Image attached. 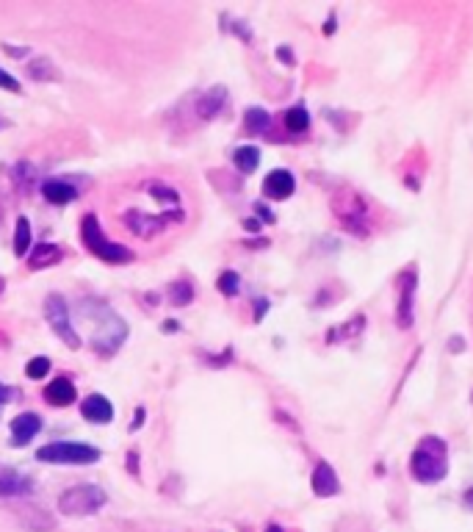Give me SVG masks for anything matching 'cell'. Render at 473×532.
I'll list each match as a JSON object with an SVG mask.
<instances>
[{
	"instance_id": "cell-16",
	"label": "cell",
	"mask_w": 473,
	"mask_h": 532,
	"mask_svg": "<svg viewBox=\"0 0 473 532\" xmlns=\"http://www.w3.org/2000/svg\"><path fill=\"white\" fill-rule=\"evenodd\" d=\"M42 195L50 200V202H56V205H66V202H72V200L78 197L75 186H69V183H64V180H47V183L42 186Z\"/></svg>"
},
{
	"instance_id": "cell-27",
	"label": "cell",
	"mask_w": 473,
	"mask_h": 532,
	"mask_svg": "<svg viewBox=\"0 0 473 532\" xmlns=\"http://www.w3.org/2000/svg\"><path fill=\"white\" fill-rule=\"evenodd\" d=\"M0 86L3 89H8V92H20V83H17V78H11L6 69H0Z\"/></svg>"
},
{
	"instance_id": "cell-6",
	"label": "cell",
	"mask_w": 473,
	"mask_h": 532,
	"mask_svg": "<svg viewBox=\"0 0 473 532\" xmlns=\"http://www.w3.org/2000/svg\"><path fill=\"white\" fill-rule=\"evenodd\" d=\"M45 319L50 322V328L59 332V338L69 349H81V338H78V332H75L72 322H69L66 299L62 294H50V297L45 299Z\"/></svg>"
},
{
	"instance_id": "cell-17",
	"label": "cell",
	"mask_w": 473,
	"mask_h": 532,
	"mask_svg": "<svg viewBox=\"0 0 473 532\" xmlns=\"http://www.w3.org/2000/svg\"><path fill=\"white\" fill-rule=\"evenodd\" d=\"M62 261V250L59 244H39L31 255V269H45V266H53Z\"/></svg>"
},
{
	"instance_id": "cell-26",
	"label": "cell",
	"mask_w": 473,
	"mask_h": 532,
	"mask_svg": "<svg viewBox=\"0 0 473 532\" xmlns=\"http://www.w3.org/2000/svg\"><path fill=\"white\" fill-rule=\"evenodd\" d=\"M150 192H153V197H160L163 202H177L180 200V195L175 189H166V186H153Z\"/></svg>"
},
{
	"instance_id": "cell-7",
	"label": "cell",
	"mask_w": 473,
	"mask_h": 532,
	"mask_svg": "<svg viewBox=\"0 0 473 532\" xmlns=\"http://www.w3.org/2000/svg\"><path fill=\"white\" fill-rule=\"evenodd\" d=\"M180 219H183L180 211H169V214H158V216L144 214V211H127L125 214V225L136 233V236H141V238H153V236L163 231L166 225L180 222Z\"/></svg>"
},
{
	"instance_id": "cell-19",
	"label": "cell",
	"mask_w": 473,
	"mask_h": 532,
	"mask_svg": "<svg viewBox=\"0 0 473 532\" xmlns=\"http://www.w3.org/2000/svg\"><path fill=\"white\" fill-rule=\"evenodd\" d=\"M28 250H31V222L25 216H20L17 228H14V255L23 258V255H28Z\"/></svg>"
},
{
	"instance_id": "cell-37",
	"label": "cell",
	"mask_w": 473,
	"mask_h": 532,
	"mask_svg": "<svg viewBox=\"0 0 473 532\" xmlns=\"http://www.w3.org/2000/svg\"><path fill=\"white\" fill-rule=\"evenodd\" d=\"M335 31V17H329V23H327V33Z\"/></svg>"
},
{
	"instance_id": "cell-12",
	"label": "cell",
	"mask_w": 473,
	"mask_h": 532,
	"mask_svg": "<svg viewBox=\"0 0 473 532\" xmlns=\"http://www.w3.org/2000/svg\"><path fill=\"white\" fill-rule=\"evenodd\" d=\"M33 482L28 477L11 471V468H0V497H20V494H31Z\"/></svg>"
},
{
	"instance_id": "cell-25",
	"label": "cell",
	"mask_w": 473,
	"mask_h": 532,
	"mask_svg": "<svg viewBox=\"0 0 473 532\" xmlns=\"http://www.w3.org/2000/svg\"><path fill=\"white\" fill-rule=\"evenodd\" d=\"M191 297H194L191 283H175V286H172V302H175V305H189Z\"/></svg>"
},
{
	"instance_id": "cell-18",
	"label": "cell",
	"mask_w": 473,
	"mask_h": 532,
	"mask_svg": "<svg viewBox=\"0 0 473 532\" xmlns=\"http://www.w3.org/2000/svg\"><path fill=\"white\" fill-rule=\"evenodd\" d=\"M233 161H235V166H238L244 175H250V172H255L257 164H260V150L252 147V144H244V147H238V150L233 153Z\"/></svg>"
},
{
	"instance_id": "cell-30",
	"label": "cell",
	"mask_w": 473,
	"mask_h": 532,
	"mask_svg": "<svg viewBox=\"0 0 473 532\" xmlns=\"http://www.w3.org/2000/svg\"><path fill=\"white\" fill-rule=\"evenodd\" d=\"M136 463H139V455H127V468H130L133 474L139 471V466H136Z\"/></svg>"
},
{
	"instance_id": "cell-5",
	"label": "cell",
	"mask_w": 473,
	"mask_h": 532,
	"mask_svg": "<svg viewBox=\"0 0 473 532\" xmlns=\"http://www.w3.org/2000/svg\"><path fill=\"white\" fill-rule=\"evenodd\" d=\"M36 461H47V463H95L100 461V452L89 444L81 441H56L47 444L36 452Z\"/></svg>"
},
{
	"instance_id": "cell-31",
	"label": "cell",
	"mask_w": 473,
	"mask_h": 532,
	"mask_svg": "<svg viewBox=\"0 0 473 532\" xmlns=\"http://www.w3.org/2000/svg\"><path fill=\"white\" fill-rule=\"evenodd\" d=\"M269 308V302H263V299H257V316L255 319H263V311Z\"/></svg>"
},
{
	"instance_id": "cell-29",
	"label": "cell",
	"mask_w": 473,
	"mask_h": 532,
	"mask_svg": "<svg viewBox=\"0 0 473 532\" xmlns=\"http://www.w3.org/2000/svg\"><path fill=\"white\" fill-rule=\"evenodd\" d=\"M3 402H11V388L0 383V405H3Z\"/></svg>"
},
{
	"instance_id": "cell-15",
	"label": "cell",
	"mask_w": 473,
	"mask_h": 532,
	"mask_svg": "<svg viewBox=\"0 0 473 532\" xmlns=\"http://www.w3.org/2000/svg\"><path fill=\"white\" fill-rule=\"evenodd\" d=\"M402 286V299H399V328L412 325V302H415V272H407Z\"/></svg>"
},
{
	"instance_id": "cell-8",
	"label": "cell",
	"mask_w": 473,
	"mask_h": 532,
	"mask_svg": "<svg viewBox=\"0 0 473 532\" xmlns=\"http://www.w3.org/2000/svg\"><path fill=\"white\" fill-rule=\"evenodd\" d=\"M293 189H296V180H293V175L288 169H271L266 175V180H263V195L271 200L291 197Z\"/></svg>"
},
{
	"instance_id": "cell-33",
	"label": "cell",
	"mask_w": 473,
	"mask_h": 532,
	"mask_svg": "<svg viewBox=\"0 0 473 532\" xmlns=\"http://www.w3.org/2000/svg\"><path fill=\"white\" fill-rule=\"evenodd\" d=\"M277 56H280L283 62H291V59H293V56H291V50H285V47H280V50H277Z\"/></svg>"
},
{
	"instance_id": "cell-35",
	"label": "cell",
	"mask_w": 473,
	"mask_h": 532,
	"mask_svg": "<svg viewBox=\"0 0 473 532\" xmlns=\"http://www.w3.org/2000/svg\"><path fill=\"white\" fill-rule=\"evenodd\" d=\"M177 328H180V325H177V322H172V319L163 325V330H177Z\"/></svg>"
},
{
	"instance_id": "cell-28",
	"label": "cell",
	"mask_w": 473,
	"mask_h": 532,
	"mask_svg": "<svg viewBox=\"0 0 473 532\" xmlns=\"http://www.w3.org/2000/svg\"><path fill=\"white\" fill-rule=\"evenodd\" d=\"M141 422H144V407H139V410H136V422L130 424V430H139V427H141Z\"/></svg>"
},
{
	"instance_id": "cell-21",
	"label": "cell",
	"mask_w": 473,
	"mask_h": 532,
	"mask_svg": "<svg viewBox=\"0 0 473 532\" xmlns=\"http://www.w3.org/2000/svg\"><path fill=\"white\" fill-rule=\"evenodd\" d=\"M244 125H247L250 133H266L269 125H271V117H269V111H263V108H250L247 117H244Z\"/></svg>"
},
{
	"instance_id": "cell-9",
	"label": "cell",
	"mask_w": 473,
	"mask_h": 532,
	"mask_svg": "<svg viewBox=\"0 0 473 532\" xmlns=\"http://www.w3.org/2000/svg\"><path fill=\"white\" fill-rule=\"evenodd\" d=\"M313 491L315 497H335L341 491V480L335 474V468L329 463H318L313 471Z\"/></svg>"
},
{
	"instance_id": "cell-23",
	"label": "cell",
	"mask_w": 473,
	"mask_h": 532,
	"mask_svg": "<svg viewBox=\"0 0 473 532\" xmlns=\"http://www.w3.org/2000/svg\"><path fill=\"white\" fill-rule=\"evenodd\" d=\"M238 289H241V280H238L235 272H224V274L219 277V291L224 294V297H235Z\"/></svg>"
},
{
	"instance_id": "cell-14",
	"label": "cell",
	"mask_w": 473,
	"mask_h": 532,
	"mask_svg": "<svg viewBox=\"0 0 473 532\" xmlns=\"http://www.w3.org/2000/svg\"><path fill=\"white\" fill-rule=\"evenodd\" d=\"M45 397H47V402H50V405H56V407H66V405H72V402L78 399V391H75L72 380H66V377H56V380L47 386Z\"/></svg>"
},
{
	"instance_id": "cell-32",
	"label": "cell",
	"mask_w": 473,
	"mask_h": 532,
	"mask_svg": "<svg viewBox=\"0 0 473 532\" xmlns=\"http://www.w3.org/2000/svg\"><path fill=\"white\" fill-rule=\"evenodd\" d=\"M257 214H260V216H266V219H269V222H271V219H274V216H271V211H269V208H263V205H257Z\"/></svg>"
},
{
	"instance_id": "cell-4",
	"label": "cell",
	"mask_w": 473,
	"mask_h": 532,
	"mask_svg": "<svg viewBox=\"0 0 473 532\" xmlns=\"http://www.w3.org/2000/svg\"><path fill=\"white\" fill-rule=\"evenodd\" d=\"M108 502L105 491L97 485H75L69 491H64L59 497V510L64 516H89L97 513L103 504Z\"/></svg>"
},
{
	"instance_id": "cell-20",
	"label": "cell",
	"mask_w": 473,
	"mask_h": 532,
	"mask_svg": "<svg viewBox=\"0 0 473 532\" xmlns=\"http://www.w3.org/2000/svg\"><path fill=\"white\" fill-rule=\"evenodd\" d=\"M285 125H288V131L305 133L310 128V114H308V108H305V105L288 108V111H285Z\"/></svg>"
},
{
	"instance_id": "cell-36",
	"label": "cell",
	"mask_w": 473,
	"mask_h": 532,
	"mask_svg": "<svg viewBox=\"0 0 473 532\" xmlns=\"http://www.w3.org/2000/svg\"><path fill=\"white\" fill-rule=\"evenodd\" d=\"M465 504L473 510V491H468V494H465Z\"/></svg>"
},
{
	"instance_id": "cell-10",
	"label": "cell",
	"mask_w": 473,
	"mask_h": 532,
	"mask_svg": "<svg viewBox=\"0 0 473 532\" xmlns=\"http://www.w3.org/2000/svg\"><path fill=\"white\" fill-rule=\"evenodd\" d=\"M81 413H83L89 422H95V424H105V422L114 419V405L103 397V394H92V397L83 399Z\"/></svg>"
},
{
	"instance_id": "cell-13",
	"label": "cell",
	"mask_w": 473,
	"mask_h": 532,
	"mask_svg": "<svg viewBox=\"0 0 473 532\" xmlns=\"http://www.w3.org/2000/svg\"><path fill=\"white\" fill-rule=\"evenodd\" d=\"M224 103H227V89L224 86H214V89H208L202 98L197 100V114L202 120H214L224 108Z\"/></svg>"
},
{
	"instance_id": "cell-34",
	"label": "cell",
	"mask_w": 473,
	"mask_h": 532,
	"mask_svg": "<svg viewBox=\"0 0 473 532\" xmlns=\"http://www.w3.org/2000/svg\"><path fill=\"white\" fill-rule=\"evenodd\" d=\"M260 228V222L257 219H247V231H257Z\"/></svg>"
},
{
	"instance_id": "cell-24",
	"label": "cell",
	"mask_w": 473,
	"mask_h": 532,
	"mask_svg": "<svg viewBox=\"0 0 473 532\" xmlns=\"http://www.w3.org/2000/svg\"><path fill=\"white\" fill-rule=\"evenodd\" d=\"M28 377L31 380H42V377H47V371H50V361L42 355V358H33V361H28Z\"/></svg>"
},
{
	"instance_id": "cell-2",
	"label": "cell",
	"mask_w": 473,
	"mask_h": 532,
	"mask_svg": "<svg viewBox=\"0 0 473 532\" xmlns=\"http://www.w3.org/2000/svg\"><path fill=\"white\" fill-rule=\"evenodd\" d=\"M81 236H83L86 250H89L92 255H97L100 261H105V264H127V261H133V253H130L127 247H122V244H117V241H111V238L103 236L95 214H86V216H83V222H81Z\"/></svg>"
},
{
	"instance_id": "cell-22",
	"label": "cell",
	"mask_w": 473,
	"mask_h": 532,
	"mask_svg": "<svg viewBox=\"0 0 473 532\" xmlns=\"http://www.w3.org/2000/svg\"><path fill=\"white\" fill-rule=\"evenodd\" d=\"M28 72H31V78H36V81H59V72L53 69V64L47 59H33L31 64H28Z\"/></svg>"
},
{
	"instance_id": "cell-11",
	"label": "cell",
	"mask_w": 473,
	"mask_h": 532,
	"mask_svg": "<svg viewBox=\"0 0 473 532\" xmlns=\"http://www.w3.org/2000/svg\"><path fill=\"white\" fill-rule=\"evenodd\" d=\"M39 430H42V419H39L36 413H20V416L11 422V441H14V446H23V444L31 441Z\"/></svg>"
},
{
	"instance_id": "cell-1",
	"label": "cell",
	"mask_w": 473,
	"mask_h": 532,
	"mask_svg": "<svg viewBox=\"0 0 473 532\" xmlns=\"http://www.w3.org/2000/svg\"><path fill=\"white\" fill-rule=\"evenodd\" d=\"M412 477L424 485H435L448 474V449L438 435H426L410 458Z\"/></svg>"
},
{
	"instance_id": "cell-3",
	"label": "cell",
	"mask_w": 473,
	"mask_h": 532,
	"mask_svg": "<svg viewBox=\"0 0 473 532\" xmlns=\"http://www.w3.org/2000/svg\"><path fill=\"white\" fill-rule=\"evenodd\" d=\"M127 335V325L122 316H117L114 311H108V308H103V313H100V322L95 325V335H92V349L95 352H100V355H111V352H117L119 347H122V341H125Z\"/></svg>"
},
{
	"instance_id": "cell-38",
	"label": "cell",
	"mask_w": 473,
	"mask_h": 532,
	"mask_svg": "<svg viewBox=\"0 0 473 532\" xmlns=\"http://www.w3.org/2000/svg\"><path fill=\"white\" fill-rule=\"evenodd\" d=\"M266 532H283V527H277V524H271V527H269V530H266Z\"/></svg>"
}]
</instances>
